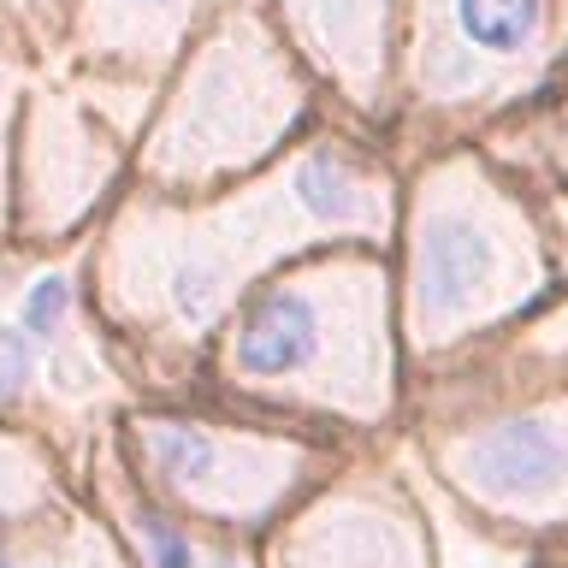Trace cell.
<instances>
[{
  "label": "cell",
  "mask_w": 568,
  "mask_h": 568,
  "mask_svg": "<svg viewBox=\"0 0 568 568\" xmlns=\"http://www.w3.org/2000/svg\"><path fill=\"white\" fill-rule=\"evenodd\" d=\"M527 248L515 225L486 195H444L420 220L415 243V308L420 326H462V320L497 308L515 296Z\"/></svg>",
  "instance_id": "3957f363"
},
{
  "label": "cell",
  "mask_w": 568,
  "mask_h": 568,
  "mask_svg": "<svg viewBox=\"0 0 568 568\" xmlns=\"http://www.w3.org/2000/svg\"><path fill=\"white\" fill-rule=\"evenodd\" d=\"M65 314H71V284L65 278H36V291L24 296V332L36 344H53L65 332Z\"/></svg>",
  "instance_id": "9c48e42d"
},
{
  "label": "cell",
  "mask_w": 568,
  "mask_h": 568,
  "mask_svg": "<svg viewBox=\"0 0 568 568\" xmlns=\"http://www.w3.org/2000/svg\"><path fill=\"white\" fill-rule=\"evenodd\" d=\"M291 202L308 225H332V231H373L385 225V195L379 184L349 166L344 154H308L291 172Z\"/></svg>",
  "instance_id": "8992f818"
},
{
  "label": "cell",
  "mask_w": 568,
  "mask_h": 568,
  "mask_svg": "<svg viewBox=\"0 0 568 568\" xmlns=\"http://www.w3.org/2000/svg\"><path fill=\"white\" fill-rule=\"evenodd\" d=\"M42 568H83V562H42Z\"/></svg>",
  "instance_id": "7c38bea8"
},
{
  "label": "cell",
  "mask_w": 568,
  "mask_h": 568,
  "mask_svg": "<svg viewBox=\"0 0 568 568\" xmlns=\"http://www.w3.org/2000/svg\"><path fill=\"white\" fill-rule=\"evenodd\" d=\"M373 296L367 278H332V296L291 284L248 308L231 362L248 385H314L337 408H379L373 373ZM385 390V385H379Z\"/></svg>",
  "instance_id": "6da1fadb"
},
{
  "label": "cell",
  "mask_w": 568,
  "mask_h": 568,
  "mask_svg": "<svg viewBox=\"0 0 568 568\" xmlns=\"http://www.w3.org/2000/svg\"><path fill=\"white\" fill-rule=\"evenodd\" d=\"M273 568H433V550L397 486L349 479L296 515Z\"/></svg>",
  "instance_id": "5b68a950"
},
{
  "label": "cell",
  "mask_w": 568,
  "mask_h": 568,
  "mask_svg": "<svg viewBox=\"0 0 568 568\" xmlns=\"http://www.w3.org/2000/svg\"><path fill=\"white\" fill-rule=\"evenodd\" d=\"M0 568H18V562H12V557H7V550H0Z\"/></svg>",
  "instance_id": "4fadbf2b"
},
{
  "label": "cell",
  "mask_w": 568,
  "mask_h": 568,
  "mask_svg": "<svg viewBox=\"0 0 568 568\" xmlns=\"http://www.w3.org/2000/svg\"><path fill=\"white\" fill-rule=\"evenodd\" d=\"M444 474L497 521L568 527V403L462 433L444 450Z\"/></svg>",
  "instance_id": "7a4b0ae2"
},
{
  "label": "cell",
  "mask_w": 568,
  "mask_h": 568,
  "mask_svg": "<svg viewBox=\"0 0 568 568\" xmlns=\"http://www.w3.org/2000/svg\"><path fill=\"white\" fill-rule=\"evenodd\" d=\"M136 7H172V0H136Z\"/></svg>",
  "instance_id": "8fae6325"
},
{
  "label": "cell",
  "mask_w": 568,
  "mask_h": 568,
  "mask_svg": "<svg viewBox=\"0 0 568 568\" xmlns=\"http://www.w3.org/2000/svg\"><path fill=\"white\" fill-rule=\"evenodd\" d=\"M450 18L486 60H521L545 42V0H450Z\"/></svg>",
  "instance_id": "52a82bcc"
},
{
  "label": "cell",
  "mask_w": 568,
  "mask_h": 568,
  "mask_svg": "<svg viewBox=\"0 0 568 568\" xmlns=\"http://www.w3.org/2000/svg\"><path fill=\"white\" fill-rule=\"evenodd\" d=\"M36 373V337L24 326H0V408L30 385Z\"/></svg>",
  "instance_id": "30bf717a"
},
{
  "label": "cell",
  "mask_w": 568,
  "mask_h": 568,
  "mask_svg": "<svg viewBox=\"0 0 568 568\" xmlns=\"http://www.w3.org/2000/svg\"><path fill=\"white\" fill-rule=\"evenodd\" d=\"M149 462L184 504L220 521H261L302 479V456L261 438H213L190 420L149 426Z\"/></svg>",
  "instance_id": "277c9868"
},
{
  "label": "cell",
  "mask_w": 568,
  "mask_h": 568,
  "mask_svg": "<svg viewBox=\"0 0 568 568\" xmlns=\"http://www.w3.org/2000/svg\"><path fill=\"white\" fill-rule=\"evenodd\" d=\"M136 532H142V562L149 568H243L231 550H202L172 515H142Z\"/></svg>",
  "instance_id": "ba28073f"
}]
</instances>
